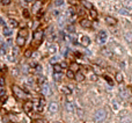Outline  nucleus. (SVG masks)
<instances>
[{
	"label": "nucleus",
	"instance_id": "nucleus-1",
	"mask_svg": "<svg viewBox=\"0 0 132 123\" xmlns=\"http://www.w3.org/2000/svg\"><path fill=\"white\" fill-rule=\"evenodd\" d=\"M12 92H13L14 97H16V99H19V100H27V97H28L27 92H24L21 87L16 86V85L12 86Z\"/></svg>",
	"mask_w": 132,
	"mask_h": 123
},
{
	"label": "nucleus",
	"instance_id": "nucleus-2",
	"mask_svg": "<svg viewBox=\"0 0 132 123\" xmlns=\"http://www.w3.org/2000/svg\"><path fill=\"white\" fill-rule=\"evenodd\" d=\"M107 116H108L107 110L97 109L95 113H94V115H93V121H94L95 123H101V122H103V121L106 120Z\"/></svg>",
	"mask_w": 132,
	"mask_h": 123
},
{
	"label": "nucleus",
	"instance_id": "nucleus-3",
	"mask_svg": "<svg viewBox=\"0 0 132 123\" xmlns=\"http://www.w3.org/2000/svg\"><path fill=\"white\" fill-rule=\"evenodd\" d=\"M43 36H44V32L42 29L36 30V32H34V42L36 44H40L41 42H42V39H43Z\"/></svg>",
	"mask_w": 132,
	"mask_h": 123
},
{
	"label": "nucleus",
	"instance_id": "nucleus-4",
	"mask_svg": "<svg viewBox=\"0 0 132 123\" xmlns=\"http://www.w3.org/2000/svg\"><path fill=\"white\" fill-rule=\"evenodd\" d=\"M41 91L43 93V95H45V97H49V95H51V88H50V86L49 84H42V88H41Z\"/></svg>",
	"mask_w": 132,
	"mask_h": 123
},
{
	"label": "nucleus",
	"instance_id": "nucleus-5",
	"mask_svg": "<svg viewBox=\"0 0 132 123\" xmlns=\"http://www.w3.org/2000/svg\"><path fill=\"white\" fill-rule=\"evenodd\" d=\"M48 109H49V113L54 114V113H57L59 110V104H57V102H51V104L48 106Z\"/></svg>",
	"mask_w": 132,
	"mask_h": 123
},
{
	"label": "nucleus",
	"instance_id": "nucleus-6",
	"mask_svg": "<svg viewBox=\"0 0 132 123\" xmlns=\"http://www.w3.org/2000/svg\"><path fill=\"white\" fill-rule=\"evenodd\" d=\"M119 122L120 123H132V118L129 116L127 114L123 113V114L119 115Z\"/></svg>",
	"mask_w": 132,
	"mask_h": 123
},
{
	"label": "nucleus",
	"instance_id": "nucleus-7",
	"mask_svg": "<svg viewBox=\"0 0 132 123\" xmlns=\"http://www.w3.org/2000/svg\"><path fill=\"white\" fill-rule=\"evenodd\" d=\"M41 7H42V1L41 0H37V1H35L33 4V8H31V11H33V13H38L41 9Z\"/></svg>",
	"mask_w": 132,
	"mask_h": 123
},
{
	"label": "nucleus",
	"instance_id": "nucleus-8",
	"mask_svg": "<svg viewBox=\"0 0 132 123\" xmlns=\"http://www.w3.org/2000/svg\"><path fill=\"white\" fill-rule=\"evenodd\" d=\"M107 37H108V35H107V32H104V30L100 32H99V35H97V39H99L100 43H106Z\"/></svg>",
	"mask_w": 132,
	"mask_h": 123
},
{
	"label": "nucleus",
	"instance_id": "nucleus-9",
	"mask_svg": "<svg viewBox=\"0 0 132 123\" xmlns=\"http://www.w3.org/2000/svg\"><path fill=\"white\" fill-rule=\"evenodd\" d=\"M34 108V104L31 101H26L24 104H23V110L26 111V113H30Z\"/></svg>",
	"mask_w": 132,
	"mask_h": 123
},
{
	"label": "nucleus",
	"instance_id": "nucleus-10",
	"mask_svg": "<svg viewBox=\"0 0 132 123\" xmlns=\"http://www.w3.org/2000/svg\"><path fill=\"white\" fill-rule=\"evenodd\" d=\"M80 26L82 28H90L92 27V21L90 20H87V19H82L80 21Z\"/></svg>",
	"mask_w": 132,
	"mask_h": 123
},
{
	"label": "nucleus",
	"instance_id": "nucleus-11",
	"mask_svg": "<svg viewBox=\"0 0 132 123\" xmlns=\"http://www.w3.org/2000/svg\"><path fill=\"white\" fill-rule=\"evenodd\" d=\"M106 23L107 25H109V26H115L116 23H117V20L115 19V18H112V16H106Z\"/></svg>",
	"mask_w": 132,
	"mask_h": 123
},
{
	"label": "nucleus",
	"instance_id": "nucleus-12",
	"mask_svg": "<svg viewBox=\"0 0 132 123\" xmlns=\"http://www.w3.org/2000/svg\"><path fill=\"white\" fill-rule=\"evenodd\" d=\"M74 79H75L78 83H81V81L85 80V76H84V73H81L80 71H78L75 73V76H74Z\"/></svg>",
	"mask_w": 132,
	"mask_h": 123
},
{
	"label": "nucleus",
	"instance_id": "nucleus-13",
	"mask_svg": "<svg viewBox=\"0 0 132 123\" xmlns=\"http://www.w3.org/2000/svg\"><path fill=\"white\" fill-rule=\"evenodd\" d=\"M119 97H122V99H127V97H130V94H129L127 90H125V88H120V90H119Z\"/></svg>",
	"mask_w": 132,
	"mask_h": 123
},
{
	"label": "nucleus",
	"instance_id": "nucleus-14",
	"mask_svg": "<svg viewBox=\"0 0 132 123\" xmlns=\"http://www.w3.org/2000/svg\"><path fill=\"white\" fill-rule=\"evenodd\" d=\"M81 44L84 46H88L90 44V39L88 36H82L81 37Z\"/></svg>",
	"mask_w": 132,
	"mask_h": 123
},
{
	"label": "nucleus",
	"instance_id": "nucleus-15",
	"mask_svg": "<svg viewBox=\"0 0 132 123\" xmlns=\"http://www.w3.org/2000/svg\"><path fill=\"white\" fill-rule=\"evenodd\" d=\"M24 43H26V39L18 35V37H16V44H18L19 46H23L24 45Z\"/></svg>",
	"mask_w": 132,
	"mask_h": 123
},
{
	"label": "nucleus",
	"instance_id": "nucleus-16",
	"mask_svg": "<svg viewBox=\"0 0 132 123\" xmlns=\"http://www.w3.org/2000/svg\"><path fill=\"white\" fill-rule=\"evenodd\" d=\"M124 39H125V41L127 42V43L132 44V32H125V34H124Z\"/></svg>",
	"mask_w": 132,
	"mask_h": 123
},
{
	"label": "nucleus",
	"instance_id": "nucleus-17",
	"mask_svg": "<svg viewBox=\"0 0 132 123\" xmlns=\"http://www.w3.org/2000/svg\"><path fill=\"white\" fill-rule=\"evenodd\" d=\"M2 34H4V36H7V37H9V36L12 35V29L5 26V27H4V29H2Z\"/></svg>",
	"mask_w": 132,
	"mask_h": 123
},
{
	"label": "nucleus",
	"instance_id": "nucleus-18",
	"mask_svg": "<svg viewBox=\"0 0 132 123\" xmlns=\"http://www.w3.org/2000/svg\"><path fill=\"white\" fill-rule=\"evenodd\" d=\"M65 108H66V110H67V111H70V113H73V111L75 110V108H74V106H73L72 102H66Z\"/></svg>",
	"mask_w": 132,
	"mask_h": 123
},
{
	"label": "nucleus",
	"instance_id": "nucleus-19",
	"mask_svg": "<svg viewBox=\"0 0 132 123\" xmlns=\"http://www.w3.org/2000/svg\"><path fill=\"white\" fill-rule=\"evenodd\" d=\"M61 92H63L65 95H67V97H68V95H71L72 90H71L70 87H67V86H63V87H61Z\"/></svg>",
	"mask_w": 132,
	"mask_h": 123
},
{
	"label": "nucleus",
	"instance_id": "nucleus-20",
	"mask_svg": "<svg viewBox=\"0 0 132 123\" xmlns=\"http://www.w3.org/2000/svg\"><path fill=\"white\" fill-rule=\"evenodd\" d=\"M19 36H22V37L26 39L27 36H28V29L27 28H21L20 32H19Z\"/></svg>",
	"mask_w": 132,
	"mask_h": 123
},
{
	"label": "nucleus",
	"instance_id": "nucleus-21",
	"mask_svg": "<svg viewBox=\"0 0 132 123\" xmlns=\"http://www.w3.org/2000/svg\"><path fill=\"white\" fill-rule=\"evenodd\" d=\"M79 69H80V66L77 63H72V64L70 65V70L73 72H78L79 71Z\"/></svg>",
	"mask_w": 132,
	"mask_h": 123
},
{
	"label": "nucleus",
	"instance_id": "nucleus-22",
	"mask_svg": "<svg viewBox=\"0 0 132 123\" xmlns=\"http://www.w3.org/2000/svg\"><path fill=\"white\" fill-rule=\"evenodd\" d=\"M81 2H82V5H84L85 8H88V9H92L93 8V5L89 2V1H87V0H82Z\"/></svg>",
	"mask_w": 132,
	"mask_h": 123
},
{
	"label": "nucleus",
	"instance_id": "nucleus-23",
	"mask_svg": "<svg viewBox=\"0 0 132 123\" xmlns=\"http://www.w3.org/2000/svg\"><path fill=\"white\" fill-rule=\"evenodd\" d=\"M8 22H9V25H11L12 28H16V27L19 26V22H18L16 20H14V19H9L8 20Z\"/></svg>",
	"mask_w": 132,
	"mask_h": 123
},
{
	"label": "nucleus",
	"instance_id": "nucleus-24",
	"mask_svg": "<svg viewBox=\"0 0 132 123\" xmlns=\"http://www.w3.org/2000/svg\"><path fill=\"white\" fill-rule=\"evenodd\" d=\"M53 70H54V72H57V73H61L63 67L60 66V64H53Z\"/></svg>",
	"mask_w": 132,
	"mask_h": 123
},
{
	"label": "nucleus",
	"instance_id": "nucleus-25",
	"mask_svg": "<svg viewBox=\"0 0 132 123\" xmlns=\"http://www.w3.org/2000/svg\"><path fill=\"white\" fill-rule=\"evenodd\" d=\"M123 80H124V78H123V74H122L120 72L116 73V81L120 84V83H123Z\"/></svg>",
	"mask_w": 132,
	"mask_h": 123
},
{
	"label": "nucleus",
	"instance_id": "nucleus-26",
	"mask_svg": "<svg viewBox=\"0 0 132 123\" xmlns=\"http://www.w3.org/2000/svg\"><path fill=\"white\" fill-rule=\"evenodd\" d=\"M6 100H7V95L5 94V92L0 91V102H2V104H4Z\"/></svg>",
	"mask_w": 132,
	"mask_h": 123
},
{
	"label": "nucleus",
	"instance_id": "nucleus-27",
	"mask_svg": "<svg viewBox=\"0 0 132 123\" xmlns=\"http://www.w3.org/2000/svg\"><path fill=\"white\" fill-rule=\"evenodd\" d=\"M45 106V100L44 99H40V104H38V111H42Z\"/></svg>",
	"mask_w": 132,
	"mask_h": 123
},
{
	"label": "nucleus",
	"instance_id": "nucleus-28",
	"mask_svg": "<svg viewBox=\"0 0 132 123\" xmlns=\"http://www.w3.org/2000/svg\"><path fill=\"white\" fill-rule=\"evenodd\" d=\"M74 76H75L74 72L71 71V70H67V72H66V77L68 78V79H74Z\"/></svg>",
	"mask_w": 132,
	"mask_h": 123
},
{
	"label": "nucleus",
	"instance_id": "nucleus-29",
	"mask_svg": "<svg viewBox=\"0 0 132 123\" xmlns=\"http://www.w3.org/2000/svg\"><path fill=\"white\" fill-rule=\"evenodd\" d=\"M124 6L125 8H132V0H124Z\"/></svg>",
	"mask_w": 132,
	"mask_h": 123
},
{
	"label": "nucleus",
	"instance_id": "nucleus-30",
	"mask_svg": "<svg viewBox=\"0 0 132 123\" xmlns=\"http://www.w3.org/2000/svg\"><path fill=\"white\" fill-rule=\"evenodd\" d=\"M0 52H1L2 55L6 53L7 52V44H4V43L1 44V46H0Z\"/></svg>",
	"mask_w": 132,
	"mask_h": 123
},
{
	"label": "nucleus",
	"instance_id": "nucleus-31",
	"mask_svg": "<svg viewBox=\"0 0 132 123\" xmlns=\"http://www.w3.org/2000/svg\"><path fill=\"white\" fill-rule=\"evenodd\" d=\"M53 78H54L56 81H60V80H61V73H57V72H54V73H53Z\"/></svg>",
	"mask_w": 132,
	"mask_h": 123
},
{
	"label": "nucleus",
	"instance_id": "nucleus-32",
	"mask_svg": "<svg viewBox=\"0 0 132 123\" xmlns=\"http://www.w3.org/2000/svg\"><path fill=\"white\" fill-rule=\"evenodd\" d=\"M66 30H67L68 32H75V28H74L73 25H68V26L66 27Z\"/></svg>",
	"mask_w": 132,
	"mask_h": 123
},
{
	"label": "nucleus",
	"instance_id": "nucleus-33",
	"mask_svg": "<svg viewBox=\"0 0 132 123\" xmlns=\"http://www.w3.org/2000/svg\"><path fill=\"white\" fill-rule=\"evenodd\" d=\"M90 11V16H92L93 19H96L97 18V12L94 9V8H92V9H89Z\"/></svg>",
	"mask_w": 132,
	"mask_h": 123
},
{
	"label": "nucleus",
	"instance_id": "nucleus-34",
	"mask_svg": "<svg viewBox=\"0 0 132 123\" xmlns=\"http://www.w3.org/2000/svg\"><path fill=\"white\" fill-rule=\"evenodd\" d=\"M22 15H23V18H26V19H29V18H30V13H29V11H28V9H23Z\"/></svg>",
	"mask_w": 132,
	"mask_h": 123
},
{
	"label": "nucleus",
	"instance_id": "nucleus-35",
	"mask_svg": "<svg viewBox=\"0 0 132 123\" xmlns=\"http://www.w3.org/2000/svg\"><path fill=\"white\" fill-rule=\"evenodd\" d=\"M63 4H64V0H54V2H53V5L56 7H60Z\"/></svg>",
	"mask_w": 132,
	"mask_h": 123
},
{
	"label": "nucleus",
	"instance_id": "nucleus-36",
	"mask_svg": "<svg viewBox=\"0 0 132 123\" xmlns=\"http://www.w3.org/2000/svg\"><path fill=\"white\" fill-rule=\"evenodd\" d=\"M75 111H77V115L79 117H82L84 116V114H85V111L81 109V108H78V109H75Z\"/></svg>",
	"mask_w": 132,
	"mask_h": 123
},
{
	"label": "nucleus",
	"instance_id": "nucleus-37",
	"mask_svg": "<svg viewBox=\"0 0 132 123\" xmlns=\"http://www.w3.org/2000/svg\"><path fill=\"white\" fill-rule=\"evenodd\" d=\"M102 53H103L104 56H107V57H111V55H112V53L109 51L108 49H103V50H102Z\"/></svg>",
	"mask_w": 132,
	"mask_h": 123
},
{
	"label": "nucleus",
	"instance_id": "nucleus-38",
	"mask_svg": "<svg viewBox=\"0 0 132 123\" xmlns=\"http://www.w3.org/2000/svg\"><path fill=\"white\" fill-rule=\"evenodd\" d=\"M94 72H95V74L97 76V74H101V73H102V70H101L100 66H94Z\"/></svg>",
	"mask_w": 132,
	"mask_h": 123
},
{
	"label": "nucleus",
	"instance_id": "nucleus-39",
	"mask_svg": "<svg viewBox=\"0 0 132 123\" xmlns=\"http://www.w3.org/2000/svg\"><path fill=\"white\" fill-rule=\"evenodd\" d=\"M56 51H57L56 45H50V46H49V52H50V53H54Z\"/></svg>",
	"mask_w": 132,
	"mask_h": 123
},
{
	"label": "nucleus",
	"instance_id": "nucleus-40",
	"mask_svg": "<svg viewBox=\"0 0 132 123\" xmlns=\"http://www.w3.org/2000/svg\"><path fill=\"white\" fill-rule=\"evenodd\" d=\"M119 14H122V15H129V11H127V8L119 9Z\"/></svg>",
	"mask_w": 132,
	"mask_h": 123
},
{
	"label": "nucleus",
	"instance_id": "nucleus-41",
	"mask_svg": "<svg viewBox=\"0 0 132 123\" xmlns=\"http://www.w3.org/2000/svg\"><path fill=\"white\" fill-rule=\"evenodd\" d=\"M30 56H31V50H30V49H28V50L24 52V57H26V58H29Z\"/></svg>",
	"mask_w": 132,
	"mask_h": 123
},
{
	"label": "nucleus",
	"instance_id": "nucleus-42",
	"mask_svg": "<svg viewBox=\"0 0 132 123\" xmlns=\"http://www.w3.org/2000/svg\"><path fill=\"white\" fill-rule=\"evenodd\" d=\"M33 123H46L45 120H42V118H36V120H34Z\"/></svg>",
	"mask_w": 132,
	"mask_h": 123
},
{
	"label": "nucleus",
	"instance_id": "nucleus-43",
	"mask_svg": "<svg viewBox=\"0 0 132 123\" xmlns=\"http://www.w3.org/2000/svg\"><path fill=\"white\" fill-rule=\"evenodd\" d=\"M37 81H38V84H44L45 83V79H44V77H38V79H37Z\"/></svg>",
	"mask_w": 132,
	"mask_h": 123
},
{
	"label": "nucleus",
	"instance_id": "nucleus-44",
	"mask_svg": "<svg viewBox=\"0 0 132 123\" xmlns=\"http://www.w3.org/2000/svg\"><path fill=\"white\" fill-rule=\"evenodd\" d=\"M9 4H11V0H1V5H4V6H7Z\"/></svg>",
	"mask_w": 132,
	"mask_h": 123
},
{
	"label": "nucleus",
	"instance_id": "nucleus-45",
	"mask_svg": "<svg viewBox=\"0 0 132 123\" xmlns=\"http://www.w3.org/2000/svg\"><path fill=\"white\" fill-rule=\"evenodd\" d=\"M0 86H5V78L4 77H0Z\"/></svg>",
	"mask_w": 132,
	"mask_h": 123
},
{
	"label": "nucleus",
	"instance_id": "nucleus-46",
	"mask_svg": "<svg viewBox=\"0 0 132 123\" xmlns=\"http://www.w3.org/2000/svg\"><path fill=\"white\" fill-rule=\"evenodd\" d=\"M104 79H106L107 81L109 83V85H112V80L110 79V77H108V76H104Z\"/></svg>",
	"mask_w": 132,
	"mask_h": 123
},
{
	"label": "nucleus",
	"instance_id": "nucleus-47",
	"mask_svg": "<svg viewBox=\"0 0 132 123\" xmlns=\"http://www.w3.org/2000/svg\"><path fill=\"white\" fill-rule=\"evenodd\" d=\"M9 120H11L12 122H14V123L18 122V118H15V117L13 116V115H9Z\"/></svg>",
	"mask_w": 132,
	"mask_h": 123
},
{
	"label": "nucleus",
	"instance_id": "nucleus-48",
	"mask_svg": "<svg viewBox=\"0 0 132 123\" xmlns=\"http://www.w3.org/2000/svg\"><path fill=\"white\" fill-rule=\"evenodd\" d=\"M57 57H53V58H51V60H50V62H51V63H52V64H57V63H56V62H57Z\"/></svg>",
	"mask_w": 132,
	"mask_h": 123
},
{
	"label": "nucleus",
	"instance_id": "nucleus-49",
	"mask_svg": "<svg viewBox=\"0 0 132 123\" xmlns=\"http://www.w3.org/2000/svg\"><path fill=\"white\" fill-rule=\"evenodd\" d=\"M0 25H1V26H6V23H5V21H4V20H2V18H1V16H0Z\"/></svg>",
	"mask_w": 132,
	"mask_h": 123
},
{
	"label": "nucleus",
	"instance_id": "nucleus-50",
	"mask_svg": "<svg viewBox=\"0 0 132 123\" xmlns=\"http://www.w3.org/2000/svg\"><path fill=\"white\" fill-rule=\"evenodd\" d=\"M68 1H70V2H71V4H72V5H77V4H78V2H79V1H78V0H68Z\"/></svg>",
	"mask_w": 132,
	"mask_h": 123
},
{
	"label": "nucleus",
	"instance_id": "nucleus-51",
	"mask_svg": "<svg viewBox=\"0 0 132 123\" xmlns=\"http://www.w3.org/2000/svg\"><path fill=\"white\" fill-rule=\"evenodd\" d=\"M97 76L96 74H90V80H96Z\"/></svg>",
	"mask_w": 132,
	"mask_h": 123
},
{
	"label": "nucleus",
	"instance_id": "nucleus-52",
	"mask_svg": "<svg viewBox=\"0 0 132 123\" xmlns=\"http://www.w3.org/2000/svg\"><path fill=\"white\" fill-rule=\"evenodd\" d=\"M60 66H61L63 69H65V67H67V64H66V63H61V64H60Z\"/></svg>",
	"mask_w": 132,
	"mask_h": 123
},
{
	"label": "nucleus",
	"instance_id": "nucleus-53",
	"mask_svg": "<svg viewBox=\"0 0 132 123\" xmlns=\"http://www.w3.org/2000/svg\"><path fill=\"white\" fill-rule=\"evenodd\" d=\"M1 44H2V41H1V37H0V46H1Z\"/></svg>",
	"mask_w": 132,
	"mask_h": 123
},
{
	"label": "nucleus",
	"instance_id": "nucleus-54",
	"mask_svg": "<svg viewBox=\"0 0 132 123\" xmlns=\"http://www.w3.org/2000/svg\"><path fill=\"white\" fill-rule=\"evenodd\" d=\"M1 67H2V65H1V63H0V71H1Z\"/></svg>",
	"mask_w": 132,
	"mask_h": 123
},
{
	"label": "nucleus",
	"instance_id": "nucleus-55",
	"mask_svg": "<svg viewBox=\"0 0 132 123\" xmlns=\"http://www.w3.org/2000/svg\"><path fill=\"white\" fill-rule=\"evenodd\" d=\"M53 123H61V122H58V121H57V122H53Z\"/></svg>",
	"mask_w": 132,
	"mask_h": 123
},
{
	"label": "nucleus",
	"instance_id": "nucleus-56",
	"mask_svg": "<svg viewBox=\"0 0 132 123\" xmlns=\"http://www.w3.org/2000/svg\"><path fill=\"white\" fill-rule=\"evenodd\" d=\"M130 90H131V92H132V86H131V88H130Z\"/></svg>",
	"mask_w": 132,
	"mask_h": 123
}]
</instances>
